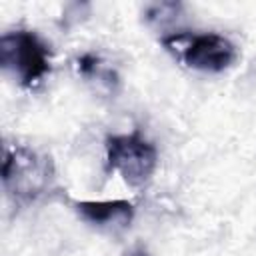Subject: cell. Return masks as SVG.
Instances as JSON below:
<instances>
[{
  "label": "cell",
  "instance_id": "obj_1",
  "mask_svg": "<svg viewBox=\"0 0 256 256\" xmlns=\"http://www.w3.org/2000/svg\"><path fill=\"white\" fill-rule=\"evenodd\" d=\"M52 178L54 166L48 156H42L20 144L4 146L2 184L14 202H34L50 188Z\"/></svg>",
  "mask_w": 256,
  "mask_h": 256
},
{
  "label": "cell",
  "instance_id": "obj_2",
  "mask_svg": "<svg viewBox=\"0 0 256 256\" xmlns=\"http://www.w3.org/2000/svg\"><path fill=\"white\" fill-rule=\"evenodd\" d=\"M0 64L22 86H34L50 72V48L32 30L6 32L0 38Z\"/></svg>",
  "mask_w": 256,
  "mask_h": 256
},
{
  "label": "cell",
  "instance_id": "obj_3",
  "mask_svg": "<svg viewBox=\"0 0 256 256\" xmlns=\"http://www.w3.org/2000/svg\"><path fill=\"white\" fill-rule=\"evenodd\" d=\"M162 44L180 58L188 68L200 72H224L236 60V46L216 32L206 34H172L162 38Z\"/></svg>",
  "mask_w": 256,
  "mask_h": 256
},
{
  "label": "cell",
  "instance_id": "obj_4",
  "mask_svg": "<svg viewBox=\"0 0 256 256\" xmlns=\"http://www.w3.org/2000/svg\"><path fill=\"white\" fill-rule=\"evenodd\" d=\"M106 158L108 166L130 186H144L158 166V152L154 144L142 138L140 132L108 136Z\"/></svg>",
  "mask_w": 256,
  "mask_h": 256
},
{
  "label": "cell",
  "instance_id": "obj_5",
  "mask_svg": "<svg viewBox=\"0 0 256 256\" xmlns=\"http://www.w3.org/2000/svg\"><path fill=\"white\" fill-rule=\"evenodd\" d=\"M72 206L82 220L102 230H124L134 218V204L128 200H82Z\"/></svg>",
  "mask_w": 256,
  "mask_h": 256
},
{
  "label": "cell",
  "instance_id": "obj_6",
  "mask_svg": "<svg viewBox=\"0 0 256 256\" xmlns=\"http://www.w3.org/2000/svg\"><path fill=\"white\" fill-rule=\"evenodd\" d=\"M124 256H150L144 248H134V250H130V252H126Z\"/></svg>",
  "mask_w": 256,
  "mask_h": 256
}]
</instances>
